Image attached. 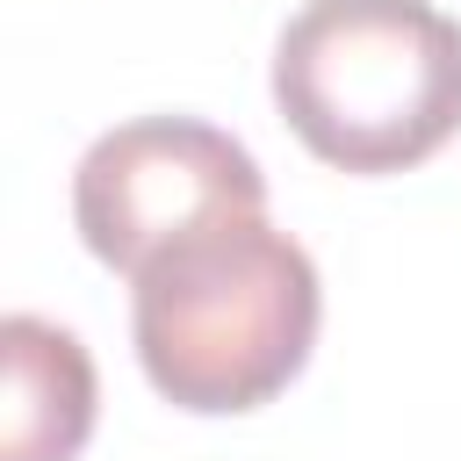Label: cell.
<instances>
[{
    "mask_svg": "<svg viewBox=\"0 0 461 461\" xmlns=\"http://www.w3.org/2000/svg\"><path fill=\"white\" fill-rule=\"evenodd\" d=\"M130 331L151 389L180 411L230 418L281 396L324 317L310 252L252 216H209L130 274Z\"/></svg>",
    "mask_w": 461,
    "mask_h": 461,
    "instance_id": "obj_1",
    "label": "cell"
},
{
    "mask_svg": "<svg viewBox=\"0 0 461 461\" xmlns=\"http://www.w3.org/2000/svg\"><path fill=\"white\" fill-rule=\"evenodd\" d=\"M0 367H7L0 461H79V447L94 432V360H86V346L50 317L14 310L0 324Z\"/></svg>",
    "mask_w": 461,
    "mask_h": 461,
    "instance_id": "obj_4",
    "label": "cell"
},
{
    "mask_svg": "<svg viewBox=\"0 0 461 461\" xmlns=\"http://www.w3.org/2000/svg\"><path fill=\"white\" fill-rule=\"evenodd\" d=\"M274 108L339 173H403L461 130V22L432 0H303L274 43Z\"/></svg>",
    "mask_w": 461,
    "mask_h": 461,
    "instance_id": "obj_2",
    "label": "cell"
},
{
    "mask_svg": "<svg viewBox=\"0 0 461 461\" xmlns=\"http://www.w3.org/2000/svg\"><path fill=\"white\" fill-rule=\"evenodd\" d=\"M267 209L259 158L194 115H137L86 144L72 173V223L86 252L115 274H137L151 252L187 238L209 216Z\"/></svg>",
    "mask_w": 461,
    "mask_h": 461,
    "instance_id": "obj_3",
    "label": "cell"
}]
</instances>
